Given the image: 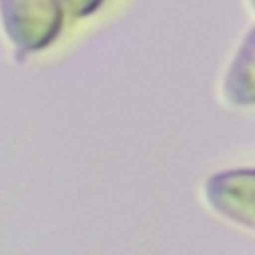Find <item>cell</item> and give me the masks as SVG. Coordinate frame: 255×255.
I'll list each match as a JSON object with an SVG mask.
<instances>
[{
    "mask_svg": "<svg viewBox=\"0 0 255 255\" xmlns=\"http://www.w3.org/2000/svg\"><path fill=\"white\" fill-rule=\"evenodd\" d=\"M2 4L12 40L26 50H38L56 36L60 26L56 0H2Z\"/></svg>",
    "mask_w": 255,
    "mask_h": 255,
    "instance_id": "1",
    "label": "cell"
},
{
    "mask_svg": "<svg viewBox=\"0 0 255 255\" xmlns=\"http://www.w3.org/2000/svg\"><path fill=\"white\" fill-rule=\"evenodd\" d=\"M207 195L219 213L247 227H253V171L251 169L217 173L207 183Z\"/></svg>",
    "mask_w": 255,
    "mask_h": 255,
    "instance_id": "2",
    "label": "cell"
}]
</instances>
